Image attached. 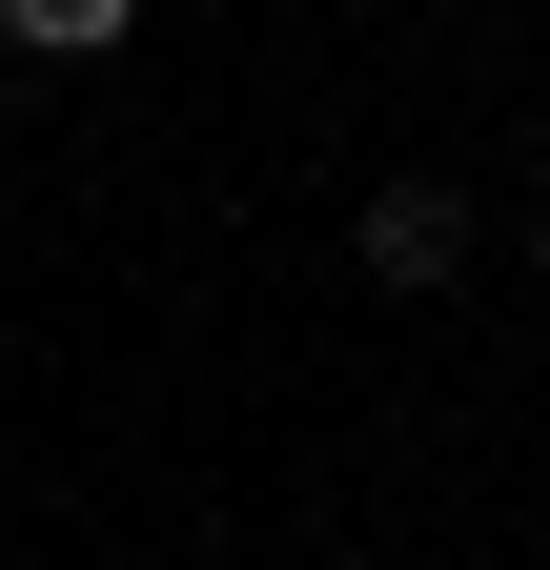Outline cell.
<instances>
[{"label": "cell", "instance_id": "1", "mask_svg": "<svg viewBox=\"0 0 550 570\" xmlns=\"http://www.w3.org/2000/svg\"><path fill=\"white\" fill-rule=\"evenodd\" d=\"M469 265V184H367V285H449Z\"/></svg>", "mask_w": 550, "mask_h": 570}, {"label": "cell", "instance_id": "2", "mask_svg": "<svg viewBox=\"0 0 550 570\" xmlns=\"http://www.w3.org/2000/svg\"><path fill=\"white\" fill-rule=\"evenodd\" d=\"M122 21H144V0H0V41H21V61H102Z\"/></svg>", "mask_w": 550, "mask_h": 570}]
</instances>
